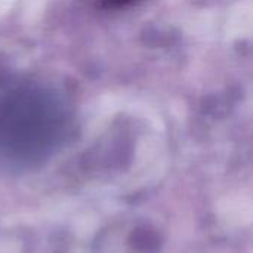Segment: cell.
<instances>
[{"instance_id":"cell-1","label":"cell","mask_w":253,"mask_h":253,"mask_svg":"<svg viewBox=\"0 0 253 253\" xmlns=\"http://www.w3.org/2000/svg\"><path fill=\"white\" fill-rule=\"evenodd\" d=\"M138 1H141V0H101L99 4L102 9H120V7L130 6Z\"/></svg>"}]
</instances>
